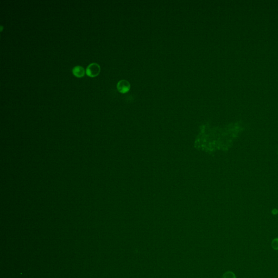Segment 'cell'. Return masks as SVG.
I'll return each mask as SVG.
<instances>
[{
    "instance_id": "cell-1",
    "label": "cell",
    "mask_w": 278,
    "mask_h": 278,
    "mask_svg": "<svg viewBox=\"0 0 278 278\" xmlns=\"http://www.w3.org/2000/svg\"><path fill=\"white\" fill-rule=\"evenodd\" d=\"M101 71L100 66L97 64L94 63L90 64L88 65L86 69V74L90 77H95L99 75Z\"/></svg>"
},
{
    "instance_id": "cell-2",
    "label": "cell",
    "mask_w": 278,
    "mask_h": 278,
    "mask_svg": "<svg viewBox=\"0 0 278 278\" xmlns=\"http://www.w3.org/2000/svg\"><path fill=\"white\" fill-rule=\"evenodd\" d=\"M117 88L121 93H126L128 92L130 89V84L128 81L121 80L117 83Z\"/></svg>"
},
{
    "instance_id": "cell-5",
    "label": "cell",
    "mask_w": 278,
    "mask_h": 278,
    "mask_svg": "<svg viewBox=\"0 0 278 278\" xmlns=\"http://www.w3.org/2000/svg\"><path fill=\"white\" fill-rule=\"evenodd\" d=\"M271 246L273 249L278 251V238H274L271 242Z\"/></svg>"
},
{
    "instance_id": "cell-4",
    "label": "cell",
    "mask_w": 278,
    "mask_h": 278,
    "mask_svg": "<svg viewBox=\"0 0 278 278\" xmlns=\"http://www.w3.org/2000/svg\"><path fill=\"white\" fill-rule=\"evenodd\" d=\"M222 278H236V276L233 272L227 271L223 274Z\"/></svg>"
},
{
    "instance_id": "cell-3",
    "label": "cell",
    "mask_w": 278,
    "mask_h": 278,
    "mask_svg": "<svg viewBox=\"0 0 278 278\" xmlns=\"http://www.w3.org/2000/svg\"><path fill=\"white\" fill-rule=\"evenodd\" d=\"M72 73L74 76L78 78H81L84 76L85 70L81 66H76L73 68Z\"/></svg>"
}]
</instances>
